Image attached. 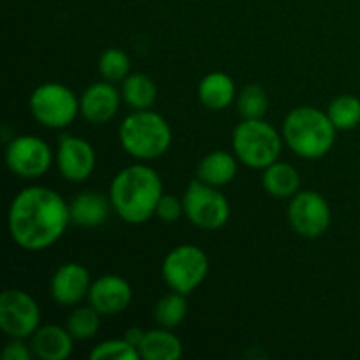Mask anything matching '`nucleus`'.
<instances>
[{
    "label": "nucleus",
    "mask_w": 360,
    "mask_h": 360,
    "mask_svg": "<svg viewBox=\"0 0 360 360\" xmlns=\"http://www.w3.org/2000/svg\"><path fill=\"white\" fill-rule=\"evenodd\" d=\"M32 355H34V350L32 347L28 348L23 340H13L6 345L2 357L4 360H30Z\"/></svg>",
    "instance_id": "30"
},
{
    "label": "nucleus",
    "mask_w": 360,
    "mask_h": 360,
    "mask_svg": "<svg viewBox=\"0 0 360 360\" xmlns=\"http://www.w3.org/2000/svg\"><path fill=\"white\" fill-rule=\"evenodd\" d=\"M185 214L195 227L217 231L227 224L231 206L218 186H211L200 179H193L183 197Z\"/></svg>",
    "instance_id": "8"
},
{
    "label": "nucleus",
    "mask_w": 360,
    "mask_h": 360,
    "mask_svg": "<svg viewBox=\"0 0 360 360\" xmlns=\"http://www.w3.org/2000/svg\"><path fill=\"white\" fill-rule=\"evenodd\" d=\"M88 299L101 315H118L129 308L132 301V287L118 274H105L91 283Z\"/></svg>",
    "instance_id": "13"
},
{
    "label": "nucleus",
    "mask_w": 360,
    "mask_h": 360,
    "mask_svg": "<svg viewBox=\"0 0 360 360\" xmlns=\"http://www.w3.org/2000/svg\"><path fill=\"white\" fill-rule=\"evenodd\" d=\"M288 221L302 238H320L330 225L329 202L319 192H297L288 206Z\"/></svg>",
    "instance_id": "11"
},
{
    "label": "nucleus",
    "mask_w": 360,
    "mask_h": 360,
    "mask_svg": "<svg viewBox=\"0 0 360 360\" xmlns=\"http://www.w3.org/2000/svg\"><path fill=\"white\" fill-rule=\"evenodd\" d=\"M122 98L134 109H151L157 101V84L146 74H130L123 79Z\"/></svg>",
    "instance_id": "22"
},
{
    "label": "nucleus",
    "mask_w": 360,
    "mask_h": 360,
    "mask_svg": "<svg viewBox=\"0 0 360 360\" xmlns=\"http://www.w3.org/2000/svg\"><path fill=\"white\" fill-rule=\"evenodd\" d=\"M238 174V157L227 151H211L197 167V179L211 186L229 185Z\"/></svg>",
    "instance_id": "19"
},
{
    "label": "nucleus",
    "mask_w": 360,
    "mask_h": 360,
    "mask_svg": "<svg viewBox=\"0 0 360 360\" xmlns=\"http://www.w3.org/2000/svg\"><path fill=\"white\" fill-rule=\"evenodd\" d=\"M41 323V309L35 299L20 288H9L0 295V327L11 340L34 336Z\"/></svg>",
    "instance_id": "9"
},
{
    "label": "nucleus",
    "mask_w": 360,
    "mask_h": 360,
    "mask_svg": "<svg viewBox=\"0 0 360 360\" xmlns=\"http://www.w3.org/2000/svg\"><path fill=\"white\" fill-rule=\"evenodd\" d=\"M141 357L146 360H178L183 354V345L169 329L146 330L139 347Z\"/></svg>",
    "instance_id": "21"
},
{
    "label": "nucleus",
    "mask_w": 360,
    "mask_h": 360,
    "mask_svg": "<svg viewBox=\"0 0 360 360\" xmlns=\"http://www.w3.org/2000/svg\"><path fill=\"white\" fill-rule=\"evenodd\" d=\"M262 185L269 195L276 197V199H287L299 192L301 176L294 165L285 164V162H274L269 167L264 169Z\"/></svg>",
    "instance_id": "20"
},
{
    "label": "nucleus",
    "mask_w": 360,
    "mask_h": 360,
    "mask_svg": "<svg viewBox=\"0 0 360 360\" xmlns=\"http://www.w3.org/2000/svg\"><path fill=\"white\" fill-rule=\"evenodd\" d=\"M6 162L11 172L20 178H39L53 164V151L46 141L37 136L13 137L7 144Z\"/></svg>",
    "instance_id": "10"
},
{
    "label": "nucleus",
    "mask_w": 360,
    "mask_h": 360,
    "mask_svg": "<svg viewBox=\"0 0 360 360\" xmlns=\"http://www.w3.org/2000/svg\"><path fill=\"white\" fill-rule=\"evenodd\" d=\"M210 271L207 255L195 245H179L165 255L162 264L164 281L174 292L188 295L195 290Z\"/></svg>",
    "instance_id": "6"
},
{
    "label": "nucleus",
    "mask_w": 360,
    "mask_h": 360,
    "mask_svg": "<svg viewBox=\"0 0 360 360\" xmlns=\"http://www.w3.org/2000/svg\"><path fill=\"white\" fill-rule=\"evenodd\" d=\"M186 301L185 295L179 292L164 295L155 306V320L165 329H174L179 323H183L186 316Z\"/></svg>",
    "instance_id": "25"
},
{
    "label": "nucleus",
    "mask_w": 360,
    "mask_h": 360,
    "mask_svg": "<svg viewBox=\"0 0 360 360\" xmlns=\"http://www.w3.org/2000/svg\"><path fill=\"white\" fill-rule=\"evenodd\" d=\"M120 98L122 94L112 86L111 81L95 83L81 95L79 112L94 125H102L115 118L120 109Z\"/></svg>",
    "instance_id": "15"
},
{
    "label": "nucleus",
    "mask_w": 360,
    "mask_h": 360,
    "mask_svg": "<svg viewBox=\"0 0 360 360\" xmlns=\"http://www.w3.org/2000/svg\"><path fill=\"white\" fill-rule=\"evenodd\" d=\"M11 238L27 252H41L55 245L70 224V206L60 193L46 186H28L9 207Z\"/></svg>",
    "instance_id": "1"
},
{
    "label": "nucleus",
    "mask_w": 360,
    "mask_h": 360,
    "mask_svg": "<svg viewBox=\"0 0 360 360\" xmlns=\"http://www.w3.org/2000/svg\"><path fill=\"white\" fill-rule=\"evenodd\" d=\"M269 108V98L260 84H248L238 97V111L245 120L264 118Z\"/></svg>",
    "instance_id": "26"
},
{
    "label": "nucleus",
    "mask_w": 360,
    "mask_h": 360,
    "mask_svg": "<svg viewBox=\"0 0 360 360\" xmlns=\"http://www.w3.org/2000/svg\"><path fill=\"white\" fill-rule=\"evenodd\" d=\"M330 122L338 130H352L360 123V101L355 95H340L329 105Z\"/></svg>",
    "instance_id": "23"
},
{
    "label": "nucleus",
    "mask_w": 360,
    "mask_h": 360,
    "mask_svg": "<svg viewBox=\"0 0 360 360\" xmlns=\"http://www.w3.org/2000/svg\"><path fill=\"white\" fill-rule=\"evenodd\" d=\"M199 101L204 108L211 111H221L229 108L236 97V84L229 74L225 72H211L204 76L199 83Z\"/></svg>",
    "instance_id": "18"
},
{
    "label": "nucleus",
    "mask_w": 360,
    "mask_h": 360,
    "mask_svg": "<svg viewBox=\"0 0 360 360\" xmlns=\"http://www.w3.org/2000/svg\"><path fill=\"white\" fill-rule=\"evenodd\" d=\"M32 116L48 129L70 125L79 112V101L70 88L60 83H44L30 95Z\"/></svg>",
    "instance_id": "7"
},
{
    "label": "nucleus",
    "mask_w": 360,
    "mask_h": 360,
    "mask_svg": "<svg viewBox=\"0 0 360 360\" xmlns=\"http://www.w3.org/2000/svg\"><path fill=\"white\" fill-rule=\"evenodd\" d=\"M144 330H141V329H137V327H132V329H127L125 330V334H123V338H125L127 341H129L130 345H132V347H136L137 350H139V347H141V343H143V340H144Z\"/></svg>",
    "instance_id": "31"
},
{
    "label": "nucleus",
    "mask_w": 360,
    "mask_h": 360,
    "mask_svg": "<svg viewBox=\"0 0 360 360\" xmlns=\"http://www.w3.org/2000/svg\"><path fill=\"white\" fill-rule=\"evenodd\" d=\"M98 70L102 77L111 83H118L129 76L130 58L127 53L120 48H109L98 58Z\"/></svg>",
    "instance_id": "27"
},
{
    "label": "nucleus",
    "mask_w": 360,
    "mask_h": 360,
    "mask_svg": "<svg viewBox=\"0 0 360 360\" xmlns=\"http://www.w3.org/2000/svg\"><path fill=\"white\" fill-rule=\"evenodd\" d=\"M98 316H101V313L91 304L74 309L70 313L69 320H67V329H69L70 336L79 341L91 340L98 333V327H101Z\"/></svg>",
    "instance_id": "24"
},
{
    "label": "nucleus",
    "mask_w": 360,
    "mask_h": 360,
    "mask_svg": "<svg viewBox=\"0 0 360 360\" xmlns=\"http://www.w3.org/2000/svg\"><path fill=\"white\" fill-rule=\"evenodd\" d=\"M336 127L329 115L311 105L292 109L283 122V139L302 158H322L333 150Z\"/></svg>",
    "instance_id": "3"
},
{
    "label": "nucleus",
    "mask_w": 360,
    "mask_h": 360,
    "mask_svg": "<svg viewBox=\"0 0 360 360\" xmlns=\"http://www.w3.org/2000/svg\"><path fill=\"white\" fill-rule=\"evenodd\" d=\"M185 213V206H183V200H179L174 195H162L160 202L157 206V217L160 218L165 224H174L181 218V214Z\"/></svg>",
    "instance_id": "29"
},
{
    "label": "nucleus",
    "mask_w": 360,
    "mask_h": 360,
    "mask_svg": "<svg viewBox=\"0 0 360 360\" xmlns=\"http://www.w3.org/2000/svg\"><path fill=\"white\" fill-rule=\"evenodd\" d=\"M72 340L69 329L58 326H42L32 336V350L37 359L65 360L72 354Z\"/></svg>",
    "instance_id": "16"
},
{
    "label": "nucleus",
    "mask_w": 360,
    "mask_h": 360,
    "mask_svg": "<svg viewBox=\"0 0 360 360\" xmlns=\"http://www.w3.org/2000/svg\"><path fill=\"white\" fill-rule=\"evenodd\" d=\"M164 185L153 167L137 164L125 167L112 178L109 197L112 210L127 224L139 225L157 213Z\"/></svg>",
    "instance_id": "2"
},
{
    "label": "nucleus",
    "mask_w": 360,
    "mask_h": 360,
    "mask_svg": "<svg viewBox=\"0 0 360 360\" xmlns=\"http://www.w3.org/2000/svg\"><path fill=\"white\" fill-rule=\"evenodd\" d=\"M234 155L252 169H266L281 155V136L262 118L243 120L232 134Z\"/></svg>",
    "instance_id": "5"
},
{
    "label": "nucleus",
    "mask_w": 360,
    "mask_h": 360,
    "mask_svg": "<svg viewBox=\"0 0 360 360\" xmlns=\"http://www.w3.org/2000/svg\"><path fill=\"white\" fill-rule=\"evenodd\" d=\"M123 150L139 160H155L169 150L172 130L165 118L151 109L134 111L122 122L118 130Z\"/></svg>",
    "instance_id": "4"
},
{
    "label": "nucleus",
    "mask_w": 360,
    "mask_h": 360,
    "mask_svg": "<svg viewBox=\"0 0 360 360\" xmlns=\"http://www.w3.org/2000/svg\"><path fill=\"white\" fill-rule=\"evenodd\" d=\"M139 357V350L132 347L125 338L104 341L97 345L90 354L91 360H137Z\"/></svg>",
    "instance_id": "28"
},
{
    "label": "nucleus",
    "mask_w": 360,
    "mask_h": 360,
    "mask_svg": "<svg viewBox=\"0 0 360 360\" xmlns=\"http://www.w3.org/2000/svg\"><path fill=\"white\" fill-rule=\"evenodd\" d=\"M56 165L67 181L81 183L91 176L95 169V151L88 141L63 134L56 151Z\"/></svg>",
    "instance_id": "12"
},
{
    "label": "nucleus",
    "mask_w": 360,
    "mask_h": 360,
    "mask_svg": "<svg viewBox=\"0 0 360 360\" xmlns=\"http://www.w3.org/2000/svg\"><path fill=\"white\" fill-rule=\"evenodd\" d=\"M111 206V200L105 199L102 193L88 190V192L79 193L70 204V221L77 227H98L108 220Z\"/></svg>",
    "instance_id": "17"
},
{
    "label": "nucleus",
    "mask_w": 360,
    "mask_h": 360,
    "mask_svg": "<svg viewBox=\"0 0 360 360\" xmlns=\"http://www.w3.org/2000/svg\"><path fill=\"white\" fill-rule=\"evenodd\" d=\"M90 273L77 262L60 266L51 278V295L58 304L74 306L90 294Z\"/></svg>",
    "instance_id": "14"
}]
</instances>
